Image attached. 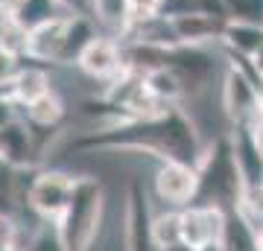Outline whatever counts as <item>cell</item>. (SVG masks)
Wrapping results in <instances>:
<instances>
[{"label":"cell","mask_w":263,"mask_h":251,"mask_svg":"<svg viewBox=\"0 0 263 251\" xmlns=\"http://www.w3.org/2000/svg\"><path fill=\"white\" fill-rule=\"evenodd\" d=\"M170 21H173L179 44H193V47L219 44L228 24L219 15H170Z\"/></svg>","instance_id":"obj_9"},{"label":"cell","mask_w":263,"mask_h":251,"mask_svg":"<svg viewBox=\"0 0 263 251\" xmlns=\"http://www.w3.org/2000/svg\"><path fill=\"white\" fill-rule=\"evenodd\" d=\"M65 29H67V15L29 29V50H27L29 62H38V65L47 67L59 65L62 62V47H65Z\"/></svg>","instance_id":"obj_10"},{"label":"cell","mask_w":263,"mask_h":251,"mask_svg":"<svg viewBox=\"0 0 263 251\" xmlns=\"http://www.w3.org/2000/svg\"><path fill=\"white\" fill-rule=\"evenodd\" d=\"M246 184L237 167L234 149H231V138L228 134H216L208 143L205 155L199 161V196L196 202L202 205H216L234 214L240 202H243Z\"/></svg>","instance_id":"obj_3"},{"label":"cell","mask_w":263,"mask_h":251,"mask_svg":"<svg viewBox=\"0 0 263 251\" xmlns=\"http://www.w3.org/2000/svg\"><path fill=\"white\" fill-rule=\"evenodd\" d=\"M21 0H0V15H9V12H15V6H18Z\"/></svg>","instance_id":"obj_23"},{"label":"cell","mask_w":263,"mask_h":251,"mask_svg":"<svg viewBox=\"0 0 263 251\" xmlns=\"http://www.w3.org/2000/svg\"><path fill=\"white\" fill-rule=\"evenodd\" d=\"M76 67H79L88 79H94V82H111L114 76H120L123 70H126L123 38L100 32V35L82 50V56L76 59Z\"/></svg>","instance_id":"obj_6"},{"label":"cell","mask_w":263,"mask_h":251,"mask_svg":"<svg viewBox=\"0 0 263 251\" xmlns=\"http://www.w3.org/2000/svg\"><path fill=\"white\" fill-rule=\"evenodd\" d=\"M62 3V9L67 15H91L94 12V0H59ZM94 18V15H91Z\"/></svg>","instance_id":"obj_20"},{"label":"cell","mask_w":263,"mask_h":251,"mask_svg":"<svg viewBox=\"0 0 263 251\" xmlns=\"http://www.w3.org/2000/svg\"><path fill=\"white\" fill-rule=\"evenodd\" d=\"M181 228H184V240L190 245H211V242H226V228H228V210L216 205H193L181 207Z\"/></svg>","instance_id":"obj_7"},{"label":"cell","mask_w":263,"mask_h":251,"mask_svg":"<svg viewBox=\"0 0 263 251\" xmlns=\"http://www.w3.org/2000/svg\"><path fill=\"white\" fill-rule=\"evenodd\" d=\"M91 15L108 35L123 38L132 29V0H94Z\"/></svg>","instance_id":"obj_13"},{"label":"cell","mask_w":263,"mask_h":251,"mask_svg":"<svg viewBox=\"0 0 263 251\" xmlns=\"http://www.w3.org/2000/svg\"><path fill=\"white\" fill-rule=\"evenodd\" d=\"M196 251H226V242H211V245H202Z\"/></svg>","instance_id":"obj_24"},{"label":"cell","mask_w":263,"mask_h":251,"mask_svg":"<svg viewBox=\"0 0 263 251\" xmlns=\"http://www.w3.org/2000/svg\"><path fill=\"white\" fill-rule=\"evenodd\" d=\"M254 248L263 251V225L257 228V231H254Z\"/></svg>","instance_id":"obj_25"},{"label":"cell","mask_w":263,"mask_h":251,"mask_svg":"<svg viewBox=\"0 0 263 251\" xmlns=\"http://www.w3.org/2000/svg\"><path fill=\"white\" fill-rule=\"evenodd\" d=\"M184 240V228H181V210H161V214L152 216V242H155V251L164 248V245H173V242Z\"/></svg>","instance_id":"obj_17"},{"label":"cell","mask_w":263,"mask_h":251,"mask_svg":"<svg viewBox=\"0 0 263 251\" xmlns=\"http://www.w3.org/2000/svg\"><path fill=\"white\" fill-rule=\"evenodd\" d=\"M219 47L226 50V56L254 59L263 50V24H240V21H228Z\"/></svg>","instance_id":"obj_12"},{"label":"cell","mask_w":263,"mask_h":251,"mask_svg":"<svg viewBox=\"0 0 263 251\" xmlns=\"http://www.w3.org/2000/svg\"><path fill=\"white\" fill-rule=\"evenodd\" d=\"M73 187L76 176L65 169H41L27 187V207L44 222H59V216L65 214L67 202L73 196Z\"/></svg>","instance_id":"obj_4"},{"label":"cell","mask_w":263,"mask_h":251,"mask_svg":"<svg viewBox=\"0 0 263 251\" xmlns=\"http://www.w3.org/2000/svg\"><path fill=\"white\" fill-rule=\"evenodd\" d=\"M0 251H21V248H15V245H0Z\"/></svg>","instance_id":"obj_26"},{"label":"cell","mask_w":263,"mask_h":251,"mask_svg":"<svg viewBox=\"0 0 263 251\" xmlns=\"http://www.w3.org/2000/svg\"><path fill=\"white\" fill-rule=\"evenodd\" d=\"M158 251H196V245H190L187 240H179V242H173V245H164V248Z\"/></svg>","instance_id":"obj_21"},{"label":"cell","mask_w":263,"mask_h":251,"mask_svg":"<svg viewBox=\"0 0 263 251\" xmlns=\"http://www.w3.org/2000/svg\"><path fill=\"white\" fill-rule=\"evenodd\" d=\"M18 176H21V169H15L12 164H6V161L0 158V193H6V196L15 193V187H18Z\"/></svg>","instance_id":"obj_19"},{"label":"cell","mask_w":263,"mask_h":251,"mask_svg":"<svg viewBox=\"0 0 263 251\" xmlns=\"http://www.w3.org/2000/svg\"><path fill=\"white\" fill-rule=\"evenodd\" d=\"M12 15H15V18H18L27 29H35V27H41V24L53 21V18L67 15V12L62 9V3H59V0H21Z\"/></svg>","instance_id":"obj_15"},{"label":"cell","mask_w":263,"mask_h":251,"mask_svg":"<svg viewBox=\"0 0 263 251\" xmlns=\"http://www.w3.org/2000/svg\"><path fill=\"white\" fill-rule=\"evenodd\" d=\"M50 91H53L50 67L24 59L21 70L15 73V79L9 82V93L18 100L21 105H29V103H35L38 96H44V93H50Z\"/></svg>","instance_id":"obj_11"},{"label":"cell","mask_w":263,"mask_h":251,"mask_svg":"<svg viewBox=\"0 0 263 251\" xmlns=\"http://www.w3.org/2000/svg\"><path fill=\"white\" fill-rule=\"evenodd\" d=\"M211 140L199 134V126L193 123L181 105H173L167 111L143 120H123L97 126L85 138L76 140V149L85 152H138V155H152L158 161H184L196 164L202 161Z\"/></svg>","instance_id":"obj_1"},{"label":"cell","mask_w":263,"mask_h":251,"mask_svg":"<svg viewBox=\"0 0 263 251\" xmlns=\"http://www.w3.org/2000/svg\"><path fill=\"white\" fill-rule=\"evenodd\" d=\"M0 216H12V196L0 193Z\"/></svg>","instance_id":"obj_22"},{"label":"cell","mask_w":263,"mask_h":251,"mask_svg":"<svg viewBox=\"0 0 263 251\" xmlns=\"http://www.w3.org/2000/svg\"><path fill=\"white\" fill-rule=\"evenodd\" d=\"M0 158L12 164L15 169H27V167H35L38 161V143H35V134L29 129V123L21 117L15 120L12 126L0 129Z\"/></svg>","instance_id":"obj_8"},{"label":"cell","mask_w":263,"mask_h":251,"mask_svg":"<svg viewBox=\"0 0 263 251\" xmlns=\"http://www.w3.org/2000/svg\"><path fill=\"white\" fill-rule=\"evenodd\" d=\"M24 120L38 129H59V123L65 120V103L59 100L56 91L38 96L35 103L24 105Z\"/></svg>","instance_id":"obj_14"},{"label":"cell","mask_w":263,"mask_h":251,"mask_svg":"<svg viewBox=\"0 0 263 251\" xmlns=\"http://www.w3.org/2000/svg\"><path fill=\"white\" fill-rule=\"evenodd\" d=\"M0 50L12 53L15 59H27L29 50V29L15 15H0Z\"/></svg>","instance_id":"obj_16"},{"label":"cell","mask_w":263,"mask_h":251,"mask_svg":"<svg viewBox=\"0 0 263 251\" xmlns=\"http://www.w3.org/2000/svg\"><path fill=\"white\" fill-rule=\"evenodd\" d=\"M152 187L167 207H187L199 196V167L184 161H161L152 176Z\"/></svg>","instance_id":"obj_5"},{"label":"cell","mask_w":263,"mask_h":251,"mask_svg":"<svg viewBox=\"0 0 263 251\" xmlns=\"http://www.w3.org/2000/svg\"><path fill=\"white\" fill-rule=\"evenodd\" d=\"M105 222V187L97 176H76L73 196L65 214L59 216L56 231L65 251H88L100 237Z\"/></svg>","instance_id":"obj_2"},{"label":"cell","mask_w":263,"mask_h":251,"mask_svg":"<svg viewBox=\"0 0 263 251\" xmlns=\"http://www.w3.org/2000/svg\"><path fill=\"white\" fill-rule=\"evenodd\" d=\"M226 18L240 24H263V0H222Z\"/></svg>","instance_id":"obj_18"}]
</instances>
